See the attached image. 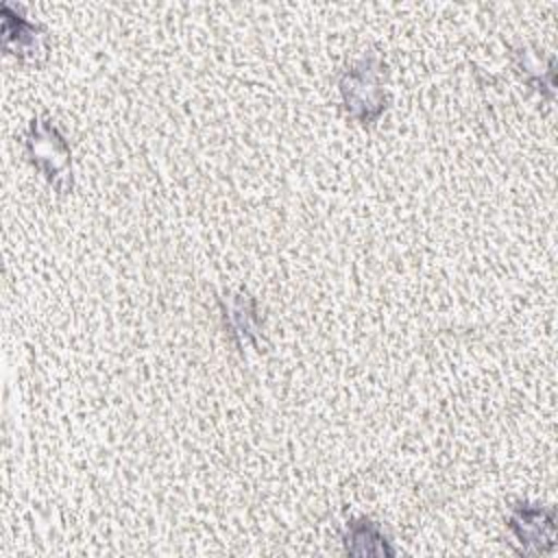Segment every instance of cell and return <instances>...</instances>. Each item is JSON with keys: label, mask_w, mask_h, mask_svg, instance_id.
Segmentation results:
<instances>
[{"label": "cell", "mask_w": 558, "mask_h": 558, "mask_svg": "<svg viewBox=\"0 0 558 558\" xmlns=\"http://www.w3.org/2000/svg\"><path fill=\"white\" fill-rule=\"evenodd\" d=\"M386 65L379 57L368 54L351 63L340 78V94L347 113L362 122H375L386 109V92H384Z\"/></svg>", "instance_id": "cell-1"}, {"label": "cell", "mask_w": 558, "mask_h": 558, "mask_svg": "<svg viewBox=\"0 0 558 558\" xmlns=\"http://www.w3.org/2000/svg\"><path fill=\"white\" fill-rule=\"evenodd\" d=\"M26 150L44 179L65 194L72 187V153L65 137L48 118H35L26 131Z\"/></svg>", "instance_id": "cell-2"}, {"label": "cell", "mask_w": 558, "mask_h": 558, "mask_svg": "<svg viewBox=\"0 0 558 558\" xmlns=\"http://www.w3.org/2000/svg\"><path fill=\"white\" fill-rule=\"evenodd\" d=\"M508 527L512 530L523 554H545L554 547L556 525L551 508L521 504L510 514Z\"/></svg>", "instance_id": "cell-3"}, {"label": "cell", "mask_w": 558, "mask_h": 558, "mask_svg": "<svg viewBox=\"0 0 558 558\" xmlns=\"http://www.w3.org/2000/svg\"><path fill=\"white\" fill-rule=\"evenodd\" d=\"M4 17V48L20 59H37L44 50L41 31L24 15H20L11 4L2 7Z\"/></svg>", "instance_id": "cell-4"}, {"label": "cell", "mask_w": 558, "mask_h": 558, "mask_svg": "<svg viewBox=\"0 0 558 558\" xmlns=\"http://www.w3.org/2000/svg\"><path fill=\"white\" fill-rule=\"evenodd\" d=\"M344 551L351 556H395V547L371 519H355L344 532Z\"/></svg>", "instance_id": "cell-5"}, {"label": "cell", "mask_w": 558, "mask_h": 558, "mask_svg": "<svg viewBox=\"0 0 558 558\" xmlns=\"http://www.w3.org/2000/svg\"><path fill=\"white\" fill-rule=\"evenodd\" d=\"M222 312H225V323L231 329V336L244 344V342H255L257 329H259V318L255 310V301L248 294H229V299H222Z\"/></svg>", "instance_id": "cell-6"}]
</instances>
